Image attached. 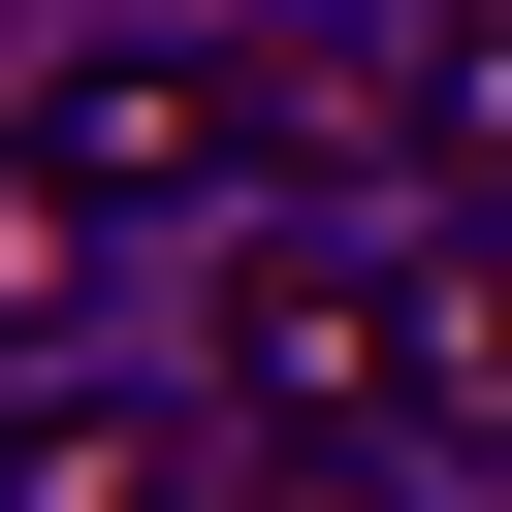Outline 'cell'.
Masks as SVG:
<instances>
[{
	"label": "cell",
	"mask_w": 512,
	"mask_h": 512,
	"mask_svg": "<svg viewBox=\"0 0 512 512\" xmlns=\"http://www.w3.org/2000/svg\"><path fill=\"white\" fill-rule=\"evenodd\" d=\"M192 512H384V448H352V416H256V448H224Z\"/></svg>",
	"instance_id": "5"
},
{
	"label": "cell",
	"mask_w": 512,
	"mask_h": 512,
	"mask_svg": "<svg viewBox=\"0 0 512 512\" xmlns=\"http://www.w3.org/2000/svg\"><path fill=\"white\" fill-rule=\"evenodd\" d=\"M384 128L448 160V224H512V0H416V64H384Z\"/></svg>",
	"instance_id": "4"
},
{
	"label": "cell",
	"mask_w": 512,
	"mask_h": 512,
	"mask_svg": "<svg viewBox=\"0 0 512 512\" xmlns=\"http://www.w3.org/2000/svg\"><path fill=\"white\" fill-rule=\"evenodd\" d=\"M256 160H288V96L192 64V32H96V64L32 96V192H64V224H192V192H256Z\"/></svg>",
	"instance_id": "1"
},
{
	"label": "cell",
	"mask_w": 512,
	"mask_h": 512,
	"mask_svg": "<svg viewBox=\"0 0 512 512\" xmlns=\"http://www.w3.org/2000/svg\"><path fill=\"white\" fill-rule=\"evenodd\" d=\"M0 512H192V448H160L128 384H64V352H32V384H0Z\"/></svg>",
	"instance_id": "3"
},
{
	"label": "cell",
	"mask_w": 512,
	"mask_h": 512,
	"mask_svg": "<svg viewBox=\"0 0 512 512\" xmlns=\"http://www.w3.org/2000/svg\"><path fill=\"white\" fill-rule=\"evenodd\" d=\"M384 384H448V352H416V288H384V256H320V224H256V256H224V416H384Z\"/></svg>",
	"instance_id": "2"
}]
</instances>
